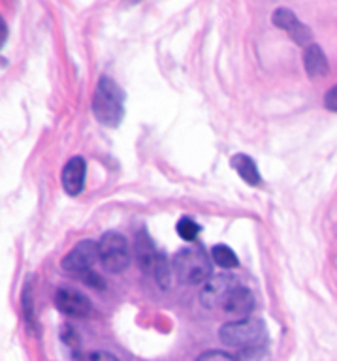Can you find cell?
<instances>
[{"mask_svg": "<svg viewBox=\"0 0 337 361\" xmlns=\"http://www.w3.org/2000/svg\"><path fill=\"white\" fill-rule=\"evenodd\" d=\"M93 113L98 118V123L104 126H119L123 121L124 106H123V90L119 85L107 75H102L96 85L95 98H93Z\"/></svg>", "mask_w": 337, "mask_h": 361, "instance_id": "1", "label": "cell"}, {"mask_svg": "<svg viewBox=\"0 0 337 361\" xmlns=\"http://www.w3.org/2000/svg\"><path fill=\"white\" fill-rule=\"evenodd\" d=\"M220 343L232 348L256 350L266 343V326L259 318H243L228 322L220 327Z\"/></svg>", "mask_w": 337, "mask_h": 361, "instance_id": "2", "label": "cell"}, {"mask_svg": "<svg viewBox=\"0 0 337 361\" xmlns=\"http://www.w3.org/2000/svg\"><path fill=\"white\" fill-rule=\"evenodd\" d=\"M174 271L179 282L198 286L211 279V259L200 247L183 248L174 256Z\"/></svg>", "mask_w": 337, "mask_h": 361, "instance_id": "3", "label": "cell"}, {"mask_svg": "<svg viewBox=\"0 0 337 361\" xmlns=\"http://www.w3.org/2000/svg\"><path fill=\"white\" fill-rule=\"evenodd\" d=\"M100 262L110 273H123L130 265V248L124 235L117 231H107L98 241Z\"/></svg>", "mask_w": 337, "mask_h": 361, "instance_id": "4", "label": "cell"}, {"mask_svg": "<svg viewBox=\"0 0 337 361\" xmlns=\"http://www.w3.org/2000/svg\"><path fill=\"white\" fill-rule=\"evenodd\" d=\"M240 286V282L230 273H220V275H213L209 281H206L198 292V299L200 303L209 310L220 309L226 298L230 295L234 288Z\"/></svg>", "mask_w": 337, "mask_h": 361, "instance_id": "5", "label": "cell"}, {"mask_svg": "<svg viewBox=\"0 0 337 361\" xmlns=\"http://www.w3.org/2000/svg\"><path fill=\"white\" fill-rule=\"evenodd\" d=\"M98 259H100L98 243L85 239V241L78 243V245L64 256V259H62V269L66 271V273H70V275H76L81 279L85 273L93 271V265H95Z\"/></svg>", "mask_w": 337, "mask_h": 361, "instance_id": "6", "label": "cell"}, {"mask_svg": "<svg viewBox=\"0 0 337 361\" xmlns=\"http://www.w3.org/2000/svg\"><path fill=\"white\" fill-rule=\"evenodd\" d=\"M273 25L283 28V30H285V32H287L298 45L309 47V45L313 44V42H311V39H313L311 28L300 21L298 16H296L292 10H288V8H277L276 13H273Z\"/></svg>", "mask_w": 337, "mask_h": 361, "instance_id": "7", "label": "cell"}, {"mask_svg": "<svg viewBox=\"0 0 337 361\" xmlns=\"http://www.w3.org/2000/svg\"><path fill=\"white\" fill-rule=\"evenodd\" d=\"M55 305L62 314L76 316V318H85L90 312V301L87 295L73 288H59L55 293Z\"/></svg>", "mask_w": 337, "mask_h": 361, "instance_id": "8", "label": "cell"}, {"mask_svg": "<svg viewBox=\"0 0 337 361\" xmlns=\"http://www.w3.org/2000/svg\"><path fill=\"white\" fill-rule=\"evenodd\" d=\"M254 305L256 303H254L253 292H251L249 288L240 284V286L232 290L230 295L226 298V301L223 303V307H220V310L226 312V314L237 316L240 320H243V318H247V316L253 312Z\"/></svg>", "mask_w": 337, "mask_h": 361, "instance_id": "9", "label": "cell"}, {"mask_svg": "<svg viewBox=\"0 0 337 361\" xmlns=\"http://www.w3.org/2000/svg\"><path fill=\"white\" fill-rule=\"evenodd\" d=\"M85 173L87 164L81 157H73L62 169V186L70 196H78L85 186Z\"/></svg>", "mask_w": 337, "mask_h": 361, "instance_id": "10", "label": "cell"}, {"mask_svg": "<svg viewBox=\"0 0 337 361\" xmlns=\"http://www.w3.org/2000/svg\"><path fill=\"white\" fill-rule=\"evenodd\" d=\"M304 66L305 72L309 73L311 78H324V75H328L330 66H328V59L321 45L311 44L309 47H305Z\"/></svg>", "mask_w": 337, "mask_h": 361, "instance_id": "11", "label": "cell"}, {"mask_svg": "<svg viewBox=\"0 0 337 361\" xmlns=\"http://www.w3.org/2000/svg\"><path fill=\"white\" fill-rule=\"evenodd\" d=\"M136 256H138V262H140L141 269L155 271L158 254L155 252L151 239L147 237L146 231H140V233L136 235Z\"/></svg>", "mask_w": 337, "mask_h": 361, "instance_id": "12", "label": "cell"}, {"mask_svg": "<svg viewBox=\"0 0 337 361\" xmlns=\"http://www.w3.org/2000/svg\"><path fill=\"white\" fill-rule=\"evenodd\" d=\"M232 168L236 169L237 175L242 177L247 185L259 186L262 183V177L259 173V168H256V162L253 158L247 157V154H236L232 158Z\"/></svg>", "mask_w": 337, "mask_h": 361, "instance_id": "13", "label": "cell"}, {"mask_svg": "<svg viewBox=\"0 0 337 361\" xmlns=\"http://www.w3.org/2000/svg\"><path fill=\"white\" fill-rule=\"evenodd\" d=\"M211 259L217 265H220L223 269H236L237 265H240L236 252L230 247H226V245H217V247L211 248Z\"/></svg>", "mask_w": 337, "mask_h": 361, "instance_id": "14", "label": "cell"}, {"mask_svg": "<svg viewBox=\"0 0 337 361\" xmlns=\"http://www.w3.org/2000/svg\"><path fill=\"white\" fill-rule=\"evenodd\" d=\"M198 233H200V226H198L192 219H189V216H185V219H181L179 222H177V235H179L181 239H185V241H194L198 237Z\"/></svg>", "mask_w": 337, "mask_h": 361, "instance_id": "15", "label": "cell"}, {"mask_svg": "<svg viewBox=\"0 0 337 361\" xmlns=\"http://www.w3.org/2000/svg\"><path fill=\"white\" fill-rule=\"evenodd\" d=\"M155 276H157L158 284L160 288H168L170 286V271H168V264H166V258L158 254L157 265H155Z\"/></svg>", "mask_w": 337, "mask_h": 361, "instance_id": "16", "label": "cell"}, {"mask_svg": "<svg viewBox=\"0 0 337 361\" xmlns=\"http://www.w3.org/2000/svg\"><path fill=\"white\" fill-rule=\"evenodd\" d=\"M196 361H237L234 355L226 354L223 350H209V352H203V354L198 355Z\"/></svg>", "mask_w": 337, "mask_h": 361, "instance_id": "17", "label": "cell"}, {"mask_svg": "<svg viewBox=\"0 0 337 361\" xmlns=\"http://www.w3.org/2000/svg\"><path fill=\"white\" fill-rule=\"evenodd\" d=\"M81 281L87 282L89 286L96 288V290H104L106 288V282H104V279H102L96 271H89V273H85L83 276H81Z\"/></svg>", "mask_w": 337, "mask_h": 361, "instance_id": "18", "label": "cell"}, {"mask_svg": "<svg viewBox=\"0 0 337 361\" xmlns=\"http://www.w3.org/2000/svg\"><path fill=\"white\" fill-rule=\"evenodd\" d=\"M79 361H119V360L113 354H110V352L98 350V352H89V354H85Z\"/></svg>", "mask_w": 337, "mask_h": 361, "instance_id": "19", "label": "cell"}, {"mask_svg": "<svg viewBox=\"0 0 337 361\" xmlns=\"http://www.w3.org/2000/svg\"><path fill=\"white\" fill-rule=\"evenodd\" d=\"M61 337H62V341H64V343L70 346V348H76V346H78V335H76V331H73L70 326L62 327Z\"/></svg>", "mask_w": 337, "mask_h": 361, "instance_id": "20", "label": "cell"}, {"mask_svg": "<svg viewBox=\"0 0 337 361\" xmlns=\"http://www.w3.org/2000/svg\"><path fill=\"white\" fill-rule=\"evenodd\" d=\"M324 106L330 111H337V85L326 92V96H324Z\"/></svg>", "mask_w": 337, "mask_h": 361, "instance_id": "21", "label": "cell"}]
</instances>
